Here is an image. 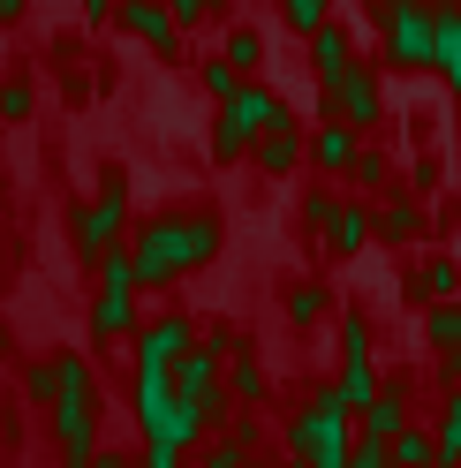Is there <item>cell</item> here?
Listing matches in <instances>:
<instances>
[{"instance_id":"cell-1","label":"cell","mask_w":461,"mask_h":468,"mask_svg":"<svg viewBox=\"0 0 461 468\" xmlns=\"http://www.w3.org/2000/svg\"><path fill=\"white\" fill-rule=\"evenodd\" d=\"M220 257V219L212 212H182V219H144L136 242H129V265H136V287H166L197 265Z\"/></svg>"},{"instance_id":"cell-2","label":"cell","mask_w":461,"mask_h":468,"mask_svg":"<svg viewBox=\"0 0 461 468\" xmlns=\"http://www.w3.org/2000/svg\"><path fill=\"white\" fill-rule=\"evenodd\" d=\"M53 438L61 461H91L99 453V393H91V363L83 356H53Z\"/></svg>"},{"instance_id":"cell-3","label":"cell","mask_w":461,"mask_h":468,"mask_svg":"<svg viewBox=\"0 0 461 468\" xmlns=\"http://www.w3.org/2000/svg\"><path fill=\"white\" fill-rule=\"evenodd\" d=\"M348 438H356V416L326 386L295 423H287V461H295V468H333V461H348Z\"/></svg>"},{"instance_id":"cell-4","label":"cell","mask_w":461,"mask_h":468,"mask_svg":"<svg viewBox=\"0 0 461 468\" xmlns=\"http://www.w3.org/2000/svg\"><path fill=\"white\" fill-rule=\"evenodd\" d=\"M280 122V99L265 91V83H235V91L220 99V122H212V159H250V144L265 136Z\"/></svg>"},{"instance_id":"cell-5","label":"cell","mask_w":461,"mask_h":468,"mask_svg":"<svg viewBox=\"0 0 461 468\" xmlns=\"http://www.w3.org/2000/svg\"><path fill=\"white\" fill-rule=\"evenodd\" d=\"M91 333H99V340H129V333H136V265H129V250H122V242H113V250L99 257Z\"/></svg>"},{"instance_id":"cell-6","label":"cell","mask_w":461,"mask_h":468,"mask_svg":"<svg viewBox=\"0 0 461 468\" xmlns=\"http://www.w3.org/2000/svg\"><path fill=\"white\" fill-rule=\"evenodd\" d=\"M386 61L393 69L439 61V16H431V0H386Z\"/></svg>"},{"instance_id":"cell-7","label":"cell","mask_w":461,"mask_h":468,"mask_svg":"<svg viewBox=\"0 0 461 468\" xmlns=\"http://www.w3.org/2000/svg\"><path fill=\"white\" fill-rule=\"evenodd\" d=\"M136 370H175L189 347H197V333H189V317L182 310H159V317H136Z\"/></svg>"},{"instance_id":"cell-8","label":"cell","mask_w":461,"mask_h":468,"mask_svg":"<svg viewBox=\"0 0 461 468\" xmlns=\"http://www.w3.org/2000/svg\"><path fill=\"white\" fill-rule=\"evenodd\" d=\"M122 227H129V204H122V189H99L91 204L76 212V257L83 265H99V257L122 242Z\"/></svg>"},{"instance_id":"cell-9","label":"cell","mask_w":461,"mask_h":468,"mask_svg":"<svg viewBox=\"0 0 461 468\" xmlns=\"http://www.w3.org/2000/svg\"><path fill=\"white\" fill-rule=\"evenodd\" d=\"M326 113H333V122H348V129H370V122H379V76H370L363 61H348V69L326 83Z\"/></svg>"},{"instance_id":"cell-10","label":"cell","mask_w":461,"mask_h":468,"mask_svg":"<svg viewBox=\"0 0 461 468\" xmlns=\"http://www.w3.org/2000/svg\"><path fill=\"white\" fill-rule=\"evenodd\" d=\"M129 400H136V431L175 446V370H136Z\"/></svg>"},{"instance_id":"cell-11","label":"cell","mask_w":461,"mask_h":468,"mask_svg":"<svg viewBox=\"0 0 461 468\" xmlns=\"http://www.w3.org/2000/svg\"><path fill=\"white\" fill-rule=\"evenodd\" d=\"M303 219H310V227H326V250H333V257H356V250H363V234H370V219L356 212V204H333L326 189L303 204Z\"/></svg>"},{"instance_id":"cell-12","label":"cell","mask_w":461,"mask_h":468,"mask_svg":"<svg viewBox=\"0 0 461 468\" xmlns=\"http://www.w3.org/2000/svg\"><path fill=\"white\" fill-rule=\"evenodd\" d=\"M113 16H122V23H129V31L152 46V53H175V46H182V23L166 16V0H122Z\"/></svg>"},{"instance_id":"cell-13","label":"cell","mask_w":461,"mask_h":468,"mask_svg":"<svg viewBox=\"0 0 461 468\" xmlns=\"http://www.w3.org/2000/svg\"><path fill=\"white\" fill-rule=\"evenodd\" d=\"M250 159L265 166V174H295V166H303V129H295V122H287V113H280V122H273L265 136L250 144Z\"/></svg>"},{"instance_id":"cell-14","label":"cell","mask_w":461,"mask_h":468,"mask_svg":"<svg viewBox=\"0 0 461 468\" xmlns=\"http://www.w3.org/2000/svg\"><path fill=\"white\" fill-rule=\"evenodd\" d=\"M401 423H409V393H386V386H379V400H370L363 416H356V431H363V438H393Z\"/></svg>"},{"instance_id":"cell-15","label":"cell","mask_w":461,"mask_h":468,"mask_svg":"<svg viewBox=\"0 0 461 468\" xmlns=\"http://www.w3.org/2000/svg\"><path fill=\"white\" fill-rule=\"evenodd\" d=\"M310 53H318V83H333L340 69L356 61V53H348V31H340V23H318V31H310Z\"/></svg>"},{"instance_id":"cell-16","label":"cell","mask_w":461,"mask_h":468,"mask_svg":"<svg viewBox=\"0 0 461 468\" xmlns=\"http://www.w3.org/2000/svg\"><path fill=\"white\" fill-rule=\"evenodd\" d=\"M333 393H340V408H348V416H363V408L379 400V370H370V363H348V370L333 378Z\"/></svg>"},{"instance_id":"cell-17","label":"cell","mask_w":461,"mask_h":468,"mask_svg":"<svg viewBox=\"0 0 461 468\" xmlns=\"http://www.w3.org/2000/svg\"><path fill=\"white\" fill-rule=\"evenodd\" d=\"M386 453H393V468H423L431 453H439V438H431V431H416V423H401V431L386 438Z\"/></svg>"},{"instance_id":"cell-18","label":"cell","mask_w":461,"mask_h":468,"mask_svg":"<svg viewBox=\"0 0 461 468\" xmlns=\"http://www.w3.org/2000/svg\"><path fill=\"white\" fill-rule=\"evenodd\" d=\"M310 152H318V166H333V174H348V159H356V129H348V122H326V129H318V144H310Z\"/></svg>"},{"instance_id":"cell-19","label":"cell","mask_w":461,"mask_h":468,"mask_svg":"<svg viewBox=\"0 0 461 468\" xmlns=\"http://www.w3.org/2000/svg\"><path fill=\"white\" fill-rule=\"evenodd\" d=\"M423 333L439 340V347H454V340H461V303H454V295H439V303L423 310Z\"/></svg>"},{"instance_id":"cell-20","label":"cell","mask_w":461,"mask_h":468,"mask_svg":"<svg viewBox=\"0 0 461 468\" xmlns=\"http://www.w3.org/2000/svg\"><path fill=\"white\" fill-rule=\"evenodd\" d=\"M431 69H446L454 91H461V16H439V61H431Z\"/></svg>"},{"instance_id":"cell-21","label":"cell","mask_w":461,"mask_h":468,"mask_svg":"<svg viewBox=\"0 0 461 468\" xmlns=\"http://www.w3.org/2000/svg\"><path fill=\"white\" fill-rule=\"evenodd\" d=\"M379 227L393 234V242H416V234H423V212H416V204H386V212H379Z\"/></svg>"},{"instance_id":"cell-22","label":"cell","mask_w":461,"mask_h":468,"mask_svg":"<svg viewBox=\"0 0 461 468\" xmlns=\"http://www.w3.org/2000/svg\"><path fill=\"white\" fill-rule=\"evenodd\" d=\"M340 468H393V453H386V438H348V461H340Z\"/></svg>"},{"instance_id":"cell-23","label":"cell","mask_w":461,"mask_h":468,"mask_svg":"<svg viewBox=\"0 0 461 468\" xmlns=\"http://www.w3.org/2000/svg\"><path fill=\"white\" fill-rule=\"evenodd\" d=\"M416 287H423L431 303H439V295H454V287H461V272H454V257H431V265H423V280H416Z\"/></svg>"},{"instance_id":"cell-24","label":"cell","mask_w":461,"mask_h":468,"mask_svg":"<svg viewBox=\"0 0 461 468\" xmlns=\"http://www.w3.org/2000/svg\"><path fill=\"white\" fill-rule=\"evenodd\" d=\"M227 61H235V69H257V61H265V38H257V31H227Z\"/></svg>"},{"instance_id":"cell-25","label":"cell","mask_w":461,"mask_h":468,"mask_svg":"<svg viewBox=\"0 0 461 468\" xmlns=\"http://www.w3.org/2000/svg\"><path fill=\"white\" fill-rule=\"evenodd\" d=\"M340 363H370V325H363V317L340 325Z\"/></svg>"},{"instance_id":"cell-26","label":"cell","mask_w":461,"mask_h":468,"mask_svg":"<svg viewBox=\"0 0 461 468\" xmlns=\"http://www.w3.org/2000/svg\"><path fill=\"white\" fill-rule=\"evenodd\" d=\"M287 317H295V325H318V317H326V295H318V287H295V295H287Z\"/></svg>"},{"instance_id":"cell-27","label":"cell","mask_w":461,"mask_h":468,"mask_svg":"<svg viewBox=\"0 0 461 468\" xmlns=\"http://www.w3.org/2000/svg\"><path fill=\"white\" fill-rule=\"evenodd\" d=\"M129 468H189V461H182V446H166V438H144V461H129Z\"/></svg>"},{"instance_id":"cell-28","label":"cell","mask_w":461,"mask_h":468,"mask_svg":"<svg viewBox=\"0 0 461 468\" xmlns=\"http://www.w3.org/2000/svg\"><path fill=\"white\" fill-rule=\"evenodd\" d=\"M235 83H242V69L227 61V53H220V61H205V91H212V99H227V91H235Z\"/></svg>"},{"instance_id":"cell-29","label":"cell","mask_w":461,"mask_h":468,"mask_svg":"<svg viewBox=\"0 0 461 468\" xmlns=\"http://www.w3.org/2000/svg\"><path fill=\"white\" fill-rule=\"evenodd\" d=\"M242 461H250V453L235 446V438H227V446H197V461H189V468H242Z\"/></svg>"},{"instance_id":"cell-30","label":"cell","mask_w":461,"mask_h":468,"mask_svg":"<svg viewBox=\"0 0 461 468\" xmlns=\"http://www.w3.org/2000/svg\"><path fill=\"white\" fill-rule=\"evenodd\" d=\"M439 446H446V453H461V386L446 393V416H439Z\"/></svg>"},{"instance_id":"cell-31","label":"cell","mask_w":461,"mask_h":468,"mask_svg":"<svg viewBox=\"0 0 461 468\" xmlns=\"http://www.w3.org/2000/svg\"><path fill=\"white\" fill-rule=\"evenodd\" d=\"M31 113V83H0V122H23Z\"/></svg>"},{"instance_id":"cell-32","label":"cell","mask_w":461,"mask_h":468,"mask_svg":"<svg viewBox=\"0 0 461 468\" xmlns=\"http://www.w3.org/2000/svg\"><path fill=\"white\" fill-rule=\"evenodd\" d=\"M280 8H287L295 31H318V23H326V0H280Z\"/></svg>"},{"instance_id":"cell-33","label":"cell","mask_w":461,"mask_h":468,"mask_svg":"<svg viewBox=\"0 0 461 468\" xmlns=\"http://www.w3.org/2000/svg\"><path fill=\"white\" fill-rule=\"evenodd\" d=\"M235 400H265V370H257L250 356L235 363Z\"/></svg>"},{"instance_id":"cell-34","label":"cell","mask_w":461,"mask_h":468,"mask_svg":"<svg viewBox=\"0 0 461 468\" xmlns=\"http://www.w3.org/2000/svg\"><path fill=\"white\" fill-rule=\"evenodd\" d=\"M348 174H356L363 189H379V182H386V159H379V152H356V159H348Z\"/></svg>"},{"instance_id":"cell-35","label":"cell","mask_w":461,"mask_h":468,"mask_svg":"<svg viewBox=\"0 0 461 468\" xmlns=\"http://www.w3.org/2000/svg\"><path fill=\"white\" fill-rule=\"evenodd\" d=\"M227 431H235V446H242V453H257V446H265V423H257V416H235Z\"/></svg>"},{"instance_id":"cell-36","label":"cell","mask_w":461,"mask_h":468,"mask_svg":"<svg viewBox=\"0 0 461 468\" xmlns=\"http://www.w3.org/2000/svg\"><path fill=\"white\" fill-rule=\"evenodd\" d=\"M23 393H31V400H53V363H38L31 378H23Z\"/></svg>"},{"instance_id":"cell-37","label":"cell","mask_w":461,"mask_h":468,"mask_svg":"<svg viewBox=\"0 0 461 468\" xmlns=\"http://www.w3.org/2000/svg\"><path fill=\"white\" fill-rule=\"evenodd\" d=\"M166 16H175V23H205L212 8H205V0H166Z\"/></svg>"},{"instance_id":"cell-38","label":"cell","mask_w":461,"mask_h":468,"mask_svg":"<svg viewBox=\"0 0 461 468\" xmlns=\"http://www.w3.org/2000/svg\"><path fill=\"white\" fill-rule=\"evenodd\" d=\"M439 386H461V340H454L446 356H439Z\"/></svg>"},{"instance_id":"cell-39","label":"cell","mask_w":461,"mask_h":468,"mask_svg":"<svg viewBox=\"0 0 461 468\" xmlns=\"http://www.w3.org/2000/svg\"><path fill=\"white\" fill-rule=\"evenodd\" d=\"M113 8H122V0H83V16H91V23H106Z\"/></svg>"},{"instance_id":"cell-40","label":"cell","mask_w":461,"mask_h":468,"mask_svg":"<svg viewBox=\"0 0 461 468\" xmlns=\"http://www.w3.org/2000/svg\"><path fill=\"white\" fill-rule=\"evenodd\" d=\"M423 468H461V453H446V446H439V453H431Z\"/></svg>"},{"instance_id":"cell-41","label":"cell","mask_w":461,"mask_h":468,"mask_svg":"<svg viewBox=\"0 0 461 468\" xmlns=\"http://www.w3.org/2000/svg\"><path fill=\"white\" fill-rule=\"evenodd\" d=\"M379 8H386V0H379Z\"/></svg>"},{"instance_id":"cell-42","label":"cell","mask_w":461,"mask_h":468,"mask_svg":"<svg viewBox=\"0 0 461 468\" xmlns=\"http://www.w3.org/2000/svg\"><path fill=\"white\" fill-rule=\"evenodd\" d=\"M242 468H250V461H242Z\"/></svg>"}]
</instances>
